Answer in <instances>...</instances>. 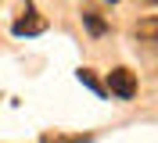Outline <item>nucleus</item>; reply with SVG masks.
Masks as SVG:
<instances>
[{
	"instance_id": "f257e3e1",
	"label": "nucleus",
	"mask_w": 158,
	"mask_h": 143,
	"mask_svg": "<svg viewBox=\"0 0 158 143\" xmlns=\"http://www.w3.org/2000/svg\"><path fill=\"white\" fill-rule=\"evenodd\" d=\"M108 89L118 100H133V97H137V75H133L129 68H111L108 72Z\"/></svg>"
},
{
	"instance_id": "f03ea898",
	"label": "nucleus",
	"mask_w": 158,
	"mask_h": 143,
	"mask_svg": "<svg viewBox=\"0 0 158 143\" xmlns=\"http://www.w3.org/2000/svg\"><path fill=\"white\" fill-rule=\"evenodd\" d=\"M43 29H47V22L40 18L36 11H29L25 18H18V22H15V25H11V32H15V36H40Z\"/></svg>"
},
{
	"instance_id": "7ed1b4c3",
	"label": "nucleus",
	"mask_w": 158,
	"mask_h": 143,
	"mask_svg": "<svg viewBox=\"0 0 158 143\" xmlns=\"http://www.w3.org/2000/svg\"><path fill=\"white\" fill-rule=\"evenodd\" d=\"M83 25L90 29V36H104L108 32V22L101 18L97 11H90V7H83Z\"/></svg>"
},
{
	"instance_id": "20e7f679",
	"label": "nucleus",
	"mask_w": 158,
	"mask_h": 143,
	"mask_svg": "<svg viewBox=\"0 0 158 143\" xmlns=\"http://www.w3.org/2000/svg\"><path fill=\"white\" fill-rule=\"evenodd\" d=\"M76 75H79V82L86 86L90 93H97V97H104V93H108V86H104V82H97V75H94V72H90V68H79Z\"/></svg>"
},
{
	"instance_id": "39448f33",
	"label": "nucleus",
	"mask_w": 158,
	"mask_h": 143,
	"mask_svg": "<svg viewBox=\"0 0 158 143\" xmlns=\"http://www.w3.org/2000/svg\"><path fill=\"white\" fill-rule=\"evenodd\" d=\"M90 136L79 133V136H61V133H43V143H86Z\"/></svg>"
},
{
	"instance_id": "423d86ee",
	"label": "nucleus",
	"mask_w": 158,
	"mask_h": 143,
	"mask_svg": "<svg viewBox=\"0 0 158 143\" xmlns=\"http://www.w3.org/2000/svg\"><path fill=\"white\" fill-rule=\"evenodd\" d=\"M137 32H140V36H155V39H158V22H155V18H151V22H140Z\"/></svg>"
},
{
	"instance_id": "0eeeda50",
	"label": "nucleus",
	"mask_w": 158,
	"mask_h": 143,
	"mask_svg": "<svg viewBox=\"0 0 158 143\" xmlns=\"http://www.w3.org/2000/svg\"><path fill=\"white\" fill-rule=\"evenodd\" d=\"M151 4H158V0H151Z\"/></svg>"
},
{
	"instance_id": "6e6552de",
	"label": "nucleus",
	"mask_w": 158,
	"mask_h": 143,
	"mask_svg": "<svg viewBox=\"0 0 158 143\" xmlns=\"http://www.w3.org/2000/svg\"><path fill=\"white\" fill-rule=\"evenodd\" d=\"M111 4H115V0H111Z\"/></svg>"
}]
</instances>
